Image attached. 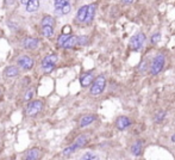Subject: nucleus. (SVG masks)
Returning <instances> with one entry per match:
<instances>
[{"label":"nucleus","mask_w":175,"mask_h":160,"mask_svg":"<svg viewBox=\"0 0 175 160\" xmlns=\"http://www.w3.org/2000/svg\"><path fill=\"white\" fill-rule=\"evenodd\" d=\"M166 65V56L163 54H158L156 55L150 65V74L151 75H157L158 73L162 72V69L164 68Z\"/></svg>","instance_id":"f257e3e1"},{"label":"nucleus","mask_w":175,"mask_h":160,"mask_svg":"<svg viewBox=\"0 0 175 160\" xmlns=\"http://www.w3.org/2000/svg\"><path fill=\"white\" fill-rule=\"evenodd\" d=\"M145 41H147L145 34H144V32H137V34H135V35L130 38V43H129V44H130V48H131L133 51H139V50L143 48Z\"/></svg>","instance_id":"f03ea898"},{"label":"nucleus","mask_w":175,"mask_h":160,"mask_svg":"<svg viewBox=\"0 0 175 160\" xmlns=\"http://www.w3.org/2000/svg\"><path fill=\"white\" fill-rule=\"evenodd\" d=\"M105 86H106V78L104 75H99L98 78H96V80H94L93 84H92L91 93L93 96H98V95H100V93L104 92Z\"/></svg>","instance_id":"7ed1b4c3"},{"label":"nucleus","mask_w":175,"mask_h":160,"mask_svg":"<svg viewBox=\"0 0 175 160\" xmlns=\"http://www.w3.org/2000/svg\"><path fill=\"white\" fill-rule=\"evenodd\" d=\"M56 61H57V56L55 54L52 55H48L47 57L43 59L42 61V68L45 73H50L54 68H55V65H56Z\"/></svg>","instance_id":"20e7f679"},{"label":"nucleus","mask_w":175,"mask_h":160,"mask_svg":"<svg viewBox=\"0 0 175 160\" xmlns=\"http://www.w3.org/2000/svg\"><path fill=\"white\" fill-rule=\"evenodd\" d=\"M42 102L41 101H34L31 103H29L28 108H26V115L28 116H36L41 110H42Z\"/></svg>","instance_id":"39448f33"},{"label":"nucleus","mask_w":175,"mask_h":160,"mask_svg":"<svg viewBox=\"0 0 175 160\" xmlns=\"http://www.w3.org/2000/svg\"><path fill=\"white\" fill-rule=\"evenodd\" d=\"M17 63L20 68L25 69V70H29L32 68L34 66V60L30 57V56H20L18 60H17Z\"/></svg>","instance_id":"423d86ee"},{"label":"nucleus","mask_w":175,"mask_h":160,"mask_svg":"<svg viewBox=\"0 0 175 160\" xmlns=\"http://www.w3.org/2000/svg\"><path fill=\"white\" fill-rule=\"evenodd\" d=\"M116 126L119 130H126L130 126H131V121L128 116H120L117 118L116 121Z\"/></svg>","instance_id":"0eeeda50"},{"label":"nucleus","mask_w":175,"mask_h":160,"mask_svg":"<svg viewBox=\"0 0 175 160\" xmlns=\"http://www.w3.org/2000/svg\"><path fill=\"white\" fill-rule=\"evenodd\" d=\"M96 11H97V5L96 4L88 5V9H87V15H86V19H85V23L86 24L92 23V21L94 19V16H96Z\"/></svg>","instance_id":"6e6552de"},{"label":"nucleus","mask_w":175,"mask_h":160,"mask_svg":"<svg viewBox=\"0 0 175 160\" xmlns=\"http://www.w3.org/2000/svg\"><path fill=\"white\" fill-rule=\"evenodd\" d=\"M93 81V73L92 72H88V73H85L81 75L80 78V83H81V86L82 87H87L90 86Z\"/></svg>","instance_id":"1a4fd4ad"},{"label":"nucleus","mask_w":175,"mask_h":160,"mask_svg":"<svg viewBox=\"0 0 175 160\" xmlns=\"http://www.w3.org/2000/svg\"><path fill=\"white\" fill-rule=\"evenodd\" d=\"M130 150H131L132 155H135V156L141 155V154H142V150H143V141H142V140H137V141H135V142L132 143Z\"/></svg>","instance_id":"9d476101"},{"label":"nucleus","mask_w":175,"mask_h":160,"mask_svg":"<svg viewBox=\"0 0 175 160\" xmlns=\"http://www.w3.org/2000/svg\"><path fill=\"white\" fill-rule=\"evenodd\" d=\"M77 44V38H76V36H70L69 35V37L64 41V43L62 44V48H64V49H71V48H74L75 46Z\"/></svg>","instance_id":"9b49d317"},{"label":"nucleus","mask_w":175,"mask_h":160,"mask_svg":"<svg viewBox=\"0 0 175 160\" xmlns=\"http://www.w3.org/2000/svg\"><path fill=\"white\" fill-rule=\"evenodd\" d=\"M96 121V116L94 115H86V116H82V118L80 120V127L83 128V127H87L90 126L91 123H93Z\"/></svg>","instance_id":"f8f14e48"},{"label":"nucleus","mask_w":175,"mask_h":160,"mask_svg":"<svg viewBox=\"0 0 175 160\" xmlns=\"http://www.w3.org/2000/svg\"><path fill=\"white\" fill-rule=\"evenodd\" d=\"M87 9H88V5H85L79 9L77 13H76V21L80 23H85L86 19V15H87Z\"/></svg>","instance_id":"ddd939ff"},{"label":"nucleus","mask_w":175,"mask_h":160,"mask_svg":"<svg viewBox=\"0 0 175 160\" xmlns=\"http://www.w3.org/2000/svg\"><path fill=\"white\" fill-rule=\"evenodd\" d=\"M25 6H26V11H28L29 13H34V12H36V11L38 10V7H39V0H30V1H29Z\"/></svg>","instance_id":"4468645a"},{"label":"nucleus","mask_w":175,"mask_h":160,"mask_svg":"<svg viewBox=\"0 0 175 160\" xmlns=\"http://www.w3.org/2000/svg\"><path fill=\"white\" fill-rule=\"evenodd\" d=\"M38 44H39V42L37 38H28L24 42V46L26 49H36L38 47Z\"/></svg>","instance_id":"2eb2a0df"},{"label":"nucleus","mask_w":175,"mask_h":160,"mask_svg":"<svg viewBox=\"0 0 175 160\" xmlns=\"http://www.w3.org/2000/svg\"><path fill=\"white\" fill-rule=\"evenodd\" d=\"M19 74V69L15 66H10L5 69V75L9 76V78H13V76H17Z\"/></svg>","instance_id":"dca6fc26"},{"label":"nucleus","mask_w":175,"mask_h":160,"mask_svg":"<svg viewBox=\"0 0 175 160\" xmlns=\"http://www.w3.org/2000/svg\"><path fill=\"white\" fill-rule=\"evenodd\" d=\"M54 24H55V21H54V18L50 17V16L43 17V19H42V22H41V25H42V26H52V28H54Z\"/></svg>","instance_id":"f3484780"},{"label":"nucleus","mask_w":175,"mask_h":160,"mask_svg":"<svg viewBox=\"0 0 175 160\" xmlns=\"http://www.w3.org/2000/svg\"><path fill=\"white\" fill-rule=\"evenodd\" d=\"M38 156H39V149L32 148V149H30V150L28 152L26 159H28V160H35V159H37Z\"/></svg>","instance_id":"a211bd4d"},{"label":"nucleus","mask_w":175,"mask_h":160,"mask_svg":"<svg viewBox=\"0 0 175 160\" xmlns=\"http://www.w3.org/2000/svg\"><path fill=\"white\" fill-rule=\"evenodd\" d=\"M42 28H43V29H42V34H43L45 37L50 38V37L54 36V29H52V26H42Z\"/></svg>","instance_id":"6ab92c4d"},{"label":"nucleus","mask_w":175,"mask_h":160,"mask_svg":"<svg viewBox=\"0 0 175 160\" xmlns=\"http://www.w3.org/2000/svg\"><path fill=\"white\" fill-rule=\"evenodd\" d=\"M79 149V147L76 146V143L74 142L71 146H69V147H67L64 150H63V155H70V154H73L75 150H77Z\"/></svg>","instance_id":"aec40b11"},{"label":"nucleus","mask_w":175,"mask_h":160,"mask_svg":"<svg viewBox=\"0 0 175 160\" xmlns=\"http://www.w3.org/2000/svg\"><path fill=\"white\" fill-rule=\"evenodd\" d=\"M67 3H69V0H54V7H55V11L60 10L63 5H66Z\"/></svg>","instance_id":"412c9836"},{"label":"nucleus","mask_w":175,"mask_h":160,"mask_svg":"<svg viewBox=\"0 0 175 160\" xmlns=\"http://www.w3.org/2000/svg\"><path fill=\"white\" fill-rule=\"evenodd\" d=\"M166 111H160V112H157L156 115H155V117H154V121L156 122V123H161L164 118H166Z\"/></svg>","instance_id":"4be33fe9"},{"label":"nucleus","mask_w":175,"mask_h":160,"mask_svg":"<svg viewBox=\"0 0 175 160\" xmlns=\"http://www.w3.org/2000/svg\"><path fill=\"white\" fill-rule=\"evenodd\" d=\"M86 141H87V137H86L85 135H81V136L77 137V140L75 141V143H76V146H77L79 148H81V147L86 143Z\"/></svg>","instance_id":"5701e85b"},{"label":"nucleus","mask_w":175,"mask_h":160,"mask_svg":"<svg viewBox=\"0 0 175 160\" xmlns=\"http://www.w3.org/2000/svg\"><path fill=\"white\" fill-rule=\"evenodd\" d=\"M77 44L80 46H85L87 44V42H88V38H87V36H77Z\"/></svg>","instance_id":"b1692460"},{"label":"nucleus","mask_w":175,"mask_h":160,"mask_svg":"<svg viewBox=\"0 0 175 160\" xmlns=\"http://www.w3.org/2000/svg\"><path fill=\"white\" fill-rule=\"evenodd\" d=\"M160 40H161V34L156 32L155 35H152V36H151V38H150V42H151L152 44H155V43H157Z\"/></svg>","instance_id":"393cba45"},{"label":"nucleus","mask_w":175,"mask_h":160,"mask_svg":"<svg viewBox=\"0 0 175 160\" xmlns=\"http://www.w3.org/2000/svg\"><path fill=\"white\" fill-rule=\"evenodd\" d=\"M81 159H83V160H91V159H97V155L96 154H93V153H86L85 155H82V158Z\"/></svg>","instance_id":"a878e982"},{"label":"nucleus","mask_w":175,"mask_h":160,"mask_svg":"<svg viewBox=\"0 0 175 160\" xmlns=\"http://www.w3.org/2000/svg\"><path fill=\"white\" fill-rule=\"evenodd\" d=\"M68 37H69V35H63V34H62V35H61V36L58 37V41H57V44H58L60 47H62V44L64 43V41H66V40H67Z\"/></svg>","instance_id":"bb28decb"},{"label":"nucleus","mask_w":175,"mask_h":160,"mask_svg":"<svg viewBox=\"0 0 175 160\" xmlns=\"http://www.w3.org/2000/svg\"><path fill=\"white\" fill-rule=\"evenodd\" d=\"M70 32H71V29H70L69 25L63 26V29H62V34H63V35H70Z\"/></svg>","instance_id":"cd10ccee"},{"label":"nucleus","mask_w":175,"mask_h":160,"mask_svg":"<svg viewBox=\"0 0 175 160\" xmlns=\"http://www.w3.org/2000/svg\"><path fill=\"white\" fill-rule=\"evenodd\" d=\"M31 97H32V90H28V92H26V95H25L24 99H25V101H30V99H31Z\"/></svg>","instance_id":"c85d7f7f"},{"label":"nucleus","mask_w":175,"mask_h":160,"mask_svg":"<svg viewBox=\"0 0 175 160\" xmlns=\"http://www.w3.org/2000/svg\"><path fill=\"white\" fill-rule=\"evenodd\" d=\"M147 67H148V66H147V63H145V61H144V62H143V63L139 66V68H141V72H143V70H144Z\"/></svg>","instance_id":"c756f323"},{"label":"nucleus","mask_w":175,"mask_h":160,"mask_svg":"<svg viewBox=\"0 0 175 160\" xmlns=\"http://www.w3.org/2000/svg\"><path fill=\"white\" fill-rule=\"evenodd\" d=\"M122 1H123L124 4H132L135 0H122Z\"/></svg>","instance_id":"7c9ffc66"},{"label":"nucleus","mask_w":175,"mask_h":160,"mask_svg":"<svg viewBox=\"0 0 175 160\" xmlns=\"http://www.w3.org/2000/svg\"><path fill=\"white\" fill-rule=\"evenodd\" d=\"M29 1H30V0H20V3H22L23 5H26Z\"/></svg>","instance_id":"2f4dec72"},{"label":"nucleus","mask_w":175,"mask_h":160,"mask_svg":"<svg viewBox=\"0 0 175 160\" xmlns=\"http://www.w3.org/2000/svg\"><path fill=\"white\" fill-rule=\"evenodd\" d=\"M171 141H173V142H174V143H175V133H174V135H173V136H171Z\"/></svg>","instance_id":"473e14b6"},{"label":"nucleus","mask_w":175,"mask_h":160,"mask_svg":"<svg viewBox=\"0 0 175 160\" xmlns=\"http://www.w3.org/2000/svg\"><path fill=\"white\" fill-rule=\"evenodd\" d=\"M0 95H1V92H0Z\"/></svg>","instance_id":"72a5a7b5"}]
</instances>
